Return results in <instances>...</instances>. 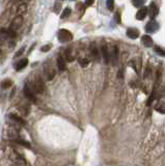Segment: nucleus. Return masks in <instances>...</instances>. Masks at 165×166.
<instances>
[{"label":"nucleus","mask_w":165,"mask_h":166,"mask_svg":"<svg viewBox=\"0 0 165 166\" xmlns=\"http://www.w3.org/2000/svg\"><path fill=\"white\" fill-rule=\"evenodd\" d=\"M58 40L61 43H68L73 40V34L67 29H60L58 32Z\"/></svg>","instance_id":"obj_1"},{"label":"nucleus","mask_w":165,"mask_h":166,"mask_svg":"<svg viewBox=\"0 0 165 166\" xmlns=\"http://www.w3.org/2000/svg\"><path fill=\"white\" fill-rule=\"evenodd\" d=\"M102 53H103V57H104V60H105L106 64L109 62V53H108V49L106 46H103L102 47Z\"/></svg>","instance_id":"obj_13"},{"label":"nucleus","mask_w":165,"mask_h":166,"mask_svg":"<svg viewBox=\"0 0 165 166\" xmlns=\"http://www.w3.org/2000/svg\"><path fill=\"white\" fill-rule=\"evenodd\" d=\"M106 4H107V7H108L109 11H113V9H114V0H107Z\"/></svg>","instance_id":"obj_19"},{"label":"nucleus","mask_w":165,"mask_h":166,"mask_svg":"<svg viewBox=\"0 0 165 166\" xmlns=\"http://www.w3.org/2000/svg\"><path fill=\"white\" fill-rule=\"evenodd\" d=\"M139 30L136 29V28H133V27H131V28H129L127 30V36L130 37L132 40H136L137 37L139 36Z\"/></svg>","instance_id":"obj_7"},{"label":"nucleus","mask_w":165,"mask_h":166,"mask_svg":"<svg viewBox=\"0 0 165 166\" xmlns=\"http://www.w3.org/2000/svg\"><path fill=\"white\" fill-rule=\"evenodd\" d=\"M158 29H159V24L157 23L156 21H154V20L149 21L146 26V33H154V32H156Z\"/></svg>","instance_id":"obj_4"},{"label":"nucleus","mask_w":165,"mask_h":166,"mask_svg":"<svg viewBox=\"0 0 165 166\" xmlns=\"http://www.w3.org/2000/svg\"><path fill=\"white\" fill-rule=\"evenodd\" d=\"M95 2V0H85V4L87 6H90V5H93V3Z\"/></svg>","instance_id":"obj_25"},{"label":"nucleus","mask_w":165,"mask_h":166,"mask_svg":"<svg viewBox=\"0 0 165 166\" xmlns=\"http://www.w3.org/2000/svg\"><path fill=\"white\" fill-rule=\"evenodd\" d=\"M149 17H151L152 19H154L155 17L159 14L158 6H157L154 2H153V3H151V5H149Z\"/></svg>","instance_id":"obj_8"},{"label":"nucleus","mask_w":165,"mask_h":166,"mask_svg":"<svg viewBox=\"0 0 165 166\" xmlns=\"http://www.w3.org/2000/svg\"><path fill=\"white\" fill-rule=\"evenodd\" d=\"M23 50H24V48H22V49L20 50V52H18V53L16 54V56H19V55H21V54H22V52H23Z\"/></svg>","instance_id":"obj_27"},{"label":"nucleus","mask_w":165,"mask_h":166,"mask_svg":"<svg viewBox=\"0 0 165 166\" xmlns=\"http://www.w3.org/2000/svg\"><path fill=\"white\" fill-rule=\"evenodd\" d=\"M91 53H93V55L95 57H98V49L97 47L95 46V45H91Z\"/></svg>","instance_id":"obj_21"},{"label":"nucleus","mask_w":165,"mask_h":166,"mask_svg":"<svg viewBox=\"0 0 165 166\" xmlns=\"http://www.w3.org/2000/svg\"><path fill=\"white\" fill-rule=\"evenodd\" d=\"M23 24V18L21 15H19V16H17L16 18L12 20V24H11V29L14 30V31H16L17 29H19L20 27L22 26Z\"/></svg>","instance_id":"obj_5"},{"label":"nucleus","mask_w":165,"mask_h":166,"mask_svg":"<svg viewBox=\"0 0 165 166\" xmlns=\"http://www.w3.org/2000/svg\"><path fill=\"white\" fill-rule=\"evenodd\" d=\"M24 94H25V95H26L27 99H29L31 102H37V98H35V95H34V90L30 88V86L28 84H25Z\"/></svg>","instance_id":"obj_3"},{"label":"nucleus","mask_w":165,"mask_h":166,"mask_svg":"<svg viewBox=\"0 0 165 166\" xmlns=\"http://www.w3.org/2000/svg\"><path fill=\"white\" fill-rule=\"evenodd\" d=\"M11 119H14V120H16L17 123H20V124H23V125L25 124V122L21 119V117L17 116V115H15V114H11Z\"/></svg>","instance_id":"obj_18"},{"label":"nucleus","mask_w":165,"mask_h":166,"mask_svg":"<svg viewBox=\"0 0 165 166\" xmlns=\"http://www.w3.org/2000/svg\"><path fill=\"white\" fill-rule=\"evenodd\" d=\"M141 43L143 44V46L144 47H146V48H149V47H152L153 46V40H152V37L148 36V34H146V36H142V39H141Z\"/></svg>","instance_id":"obj_10"},{"label":"nucleus","mask_w":165,"mask_h":166,"mask_svg":"<svg viewBox=\"0 0 165 166\" xmlns=\"http://www.w3.org/2000/svg\"><path fill=\"white\" fill-rule=\"evenodd\" d=\"M79 64L82 65L83 67H85L86 65L90 64V61H88V59H86V58H80L79 59Z\"/></svg>","instance_id":"obj_20"},{"label":"nucleus","mask_w":165,"mask_h":166,"mask_svg":"<svg viewBox=\"0 0 165 166\" xmlns=\"http://www.w3.org/2000/svg\"><path fill=\"white\" fill-rule=\"evenodd\" d=\"M25 9H26V5H24V4H23V5H21L19 7V11H18V12H20V14H23V12H25Z\"/></svg>","instance_id":"obj_24"},{"label":"nucleus","mask_w":165,"mask_h":166,"mask_svg":"<svg viewBox=\"0 0 165 166\" xmlns=\"http://www.w3.org/2000/svg\"><path fill=\"white\" fill-rule=\"evenodd\" d=\"M45 84L44 81L42 80V78H40L39 76H37L34 78V82H33V90L34 92H37V94H43L45 92Z\"/></svg>","instance_id":"obj_2"},{"label":"nucleus","mask_w":165,"mask_h":166,"mask_svg":"<svg viewBox=\"0 0 165 166\" xmlns=\"http://www.w3.org/2000/svg\"><path fill=\"white\" fill-rule=\"evenodd\" d=\"M45 76H46V79L47 80H52L53 78L55 76V71L52 69L51 67H45Z\"/></svg>","instance_id":"obj_9"},{"label":"nucleus","mask_w":165,"mask_h":166,"mask_svg":"<svg viewBox=\"0 0 165 166\" xmlns=\"http://www.w3.org/2000/svg\"><path fill=\"white\" fill-rule=\"evenodd\" d=\"M50 48H51V45H46V46H44V47H42V51L43 52H47V51H49L50 50Z\"/></svg>","instance_id":"obj_23"},{"label":"nucleus","mask_w":165,"mask_h":166,"mask_svg":"<svg viewBox=\"0 0 165 166\" xmlns=\"http://www.w3.org/2000/svg\"><path fill=\"white\" fill-rule=\"evenodd\" d=\"M155 51H156V53H158L160 56H165V51H164V49H162L161 47H159V46H155Z\"/></svg>","instance_id":"obj_16"},{"label":"nucleus","mask_w":165,"mask_h":166,"mask_svg":"<svg viewBox=\"0 0 165 166\" xmlns=\"http://www.w3.org/2000/svg\"><path fill=\"white\" fill-rule=\"evenodd\" d=\"M115 21L118 22V23H121V19H120V14H118V12H116V14H115Z\"/></svg>","instance_id":"obj_26"},{"label":"nucleus","mask_w":165,"mask_h":166,"mask_svg":"<svg viewBox=\"0 0 165 166\" xmlns=\"http://www.w3.org/2000/svg\"><path fill=\"white\" fill-rule=\"evenodd\" d=\"M148 14H149V7L142 6L140 9H138V12H137L136 19L137 20H140V21H142V20L146 17V15H148Z\"/></svg>","instance_id":"obj_6"},{"label":"nucleus","mask_w":165,"mask_h":166,"mask_svg":"<svg viewBox=\"0 0 165 166\" xmlns=\"http://www.w3.org/2000/svg\"><path fill=\"white\" fill-rule=\"evenodd\" d=\"M28 64V59L27 58H24V59H21L19 62L16 64V70L17 71H19V70H22L23 67H25Z\"/></svg>","instance_id":"obj_12"},{"label":"nucleus","mask_w":165,"mask_h":166,"mask_svg":"<svg viewBox=\"0 0 165 166\" xmlns=\"http://www.w3.org/2000/svg\"><path fill=\"white\" fill-rule=\"evenodd\" d=\"M12 84V81L11 79H5V80H3V81L1 82V87L5 89V88H9V87H11Z\"/></svg>","instance_id":"obj_14"},{"label":"nucleus","mask_w":165,"mask_h":166,"mask_svg":"<svg viewBox=\"0 0 165 166\" xmlns=\"http://www.w3.org/2000/svg\"><path fill=\"white\" fill-rule=\"evenodd\" d=\"M18 143H20V144H22V145H24L25 147H30V144L27 141H24V140H18Z\"/></svg>","instance_id":"obj_22"},{"label":"nucleus","mask_w":165,"mask_h":166,"mask_svg":"<svg viewBox=\"0 0 165 166\" xmlns=\"http://www.w3.org/2000/svg\"><path fill=\"white\" fill-rule=\"evenodd\" d=\"M71 9L70 7H67V9H63V12H62V14H61V16H60V18L61 19H65V18H67V17H68L71 15Z\"/></svg>","instance_id":"obj_15"},{"label":"nucleus","mask_w":165,"mask_h":166,"mask_svg":"<svg viewBox=\"0 0 165 166\" xmlns=\"http://www.w3.org/2000/svg\"><path fill=\"white\" fill-rule=\"evenodd\" d=\"M57 67H58V69H59L60 71H65V70L67 69V64H65V60L61 56V55H59V56L57 57Z\"/></svg>","instance_id":"obj_11"},{"label":"nucleus","mask_w":165,"mask_h":166,"mask_svg":"<svg viewBox=\"0 0 165 166\" xmlns=\"http://www.w3.org/2000/svg\"><path fill=\"white\" fill-rule=\"evenodd\" d=\"M132 2H133V5H134V6L140 7V6H142L143 4H144L146 0H132Z\"/></svg>","instance_id":"obj_17"}]
</instances>
